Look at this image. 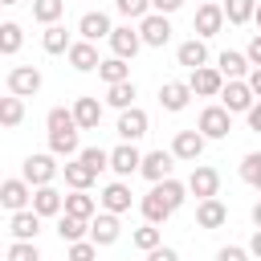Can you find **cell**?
<instances>
[{"label": "cell", "mask_w": 261, "mask_h": 261, "mask_svg": "<svg viewBox=\"0 0 261 261\" xmlns=\"http://www.w3.org/2000/svg\"><path fill=\"white\" fill-rule=\"evenodd\" d=\"M77 155H82V159H86L94 171H102V167L110 163V151H102V147H86V151H77Z\"/></svg>", "instance_id": "obj_40"}, {"label": "cell", "mask_w": 261, "mask_h": 261, "mask_svg": "<svg viewBox=\"0 0 261 261\" xmlns=\"http://www.w3.org/2000/svg\"><path fill=\"white\" fill-rule=\"evenodd\" d=\"M0 204L4 208H24L29 204V184L24 179H4L0 184Z\"/></svg>", "instance_id": "obj_23"}, {"label": "cell", "mask_w": 261, "mask_h": 261, "mask_svg": "<svg viewBox=\"0 0 261 261\" xmlns=\"http://www.w3.org/2000/svg\"><path fill=\"white\" fill-rule=\"evenodd\" d=\"M90 232H94V241H98V245H110V241L118 237V212H110V208H106L102 216H94V220H90Z\"/></svg>", "instance_id": "obj_20"}, {"label": "cell", "mask_w": 261, "mask_h": 261, "mask_svg": "<svg viewBox=\"0 0 261 261\" xmlns=\"http://www.w3.org/2000/svg\"><path fill=\"white\" fill-rule=\"evenodd\" d=\"M65 212H73V216H86V220H90V216H94V200L77 188L73 196H65Z\"/></svg>", "instance_id": "obj_34"}, {"label": "cell", "mask_w": 261, "mask_h": 261, "mask_svg": "<svg viewBox=\"0 0 261 261\" xmlns=\"http://www.w3.org/2000/svg\"><path fill=\"white\" fill-rule=\"evenodd\" d=\"M102 208H110V212H126V208H130V188H126V184H110V188L102 192Z\"/></svg>", "instance_id": "obj_25"}, {"label": "cell", "mask_w": 261, "mask_h": 261, "mask_svg": "<svg viewBox=\"0 0 261 261\" xmlns=\"http://www.w3.org/2000/svg\"><path fill=\"white\" fill-rule=\"evenodd\" d=\"M245 249H220V261H241Z\"/></svg>", "instance_id": "obj_49"}, {"label": "cell", "mask_w": 261, "mask_h": 261, "mask_svg": "<svg viewBox=\"0 0 261 261\" xmlns=\"http://www.w3.org/2000/svg\"><path fill=\"white\" fill-rule=\"evenodd\" d=\"M73 114H77V126H82V130H94V126L102 122L98 98H77V102H73Z\"/></svg>", "instance_id": "obj_22"}, {"label": "cell", "mask_w": 261, "mask_h": 261, "mask_svg": "<svg viewBox=\"0 0 261 261\" xmlns=\"http://www.w3.org/2000/svg\"><path fill=\"white\" fill-rule=\"evenodd\" d=\"M220 24H224V8H220L216 0H204V4L196 8V29L208 37V33H220Z\"/></svg>", "instance_id": "obj_11"}, {"label": "cell", "mask_w": 261, "mask_h": 261, "mask_svg": "<svg viewBox=\"0 0 261 261\" xmlns=\"http://www.w3.org/2000/svg\"><path fill=\"white\" fill-rule=\"evenodd\" d=\"M77 29H82V37H90V41H98V37H110V33H114L106 12H86V16L77 20Z\"/></svg>", "instance_id": "obj_21"}, {"label": "cell", "mask_w": 261, "mask_h": 261, "mask_svg": "<svg viewBox=\"0 0 261 261\" xmlns=\"http://www.w3.org/2000/svg\"><path fill=\"white\" fill-rule=\"evenodd\" d=\"M253 224L261 228V204H253Z\"/></svg>", "instance_id": "obj_51"}, {"label": "cell", "mask_w": 261, "mask_h": 261, "mask_svg": "<svg viewBox=\"0 0 261 261\" xmlns=\"http://www.w3.org/2000/svg\"><path fill=\"white\" fill-rule=\"evenodd\" d=\"M8 261H37V249L33 245H12L8 249Z\"/></svg>", "instance_id": "obj_42"}, {"label": "cell", "mask_w": 261, "mask_h": 261, "mask_svg": "<svg viewBox=\"0 0 261 261\" xmlns=\"http://www.w3.org/2000/svg\"><path fill=\"white\" fill-rule=\"evenodd\" d=\"M192 90L204 94V98H216V94L224 90V73L212 69V65H196V69H192Z\"/></svg>", "instance_id": "obj_6"}, {"label": "cell", "mask_w": 261, "mask_h": 261, "mask_svg": "<svg viewBox=\"0 0 261 261\" xmlns=\"http://www.w3.org/2000/svg\"><path fill=\"white\" fill-rule=\"evenodd\" d=\"M241 175H245L253 188H261V155H245V163H241Z\"/></svg>", "instance_id": "obj_39"}, {"label": "cell", "mask_w": 261, "mask_h": 261, "mask_svg": "<svg viewBox=\"0 0 261 261\" xmlns=\"http://www.w3.org/2000/svg\"><path fill=\"white\" fill-rule=\"evenodd\" d=\"M147 4L151 0H118V12L122 16H147Z\"/></svg>", "instance_id": "obj_41"}, {"label": "cell", "mask_w": 261, "mask_h": 261, "mask_svg": "<svg viewBox=\"0 0 261 261\" xmlns=\"http://www.w3.org/2000/svg\"><path fill=\"white\" fill-rule=\"evenodd\" d=\"M224 220H228V208L220 204V196H204L196 204V224L200 228H220Z\"/></svg>", "instance_id": "obj_8"}, {"label": "cell", "mask_w": 261, "mask_h": 261, "mask_svg": "<svg viewBox=\"0 0 261 261\" xmlns=\"http://www.w3.org/2000/svg\"><path fill=\"white\" fill-rule=\"evenodd\" d=\"M253 253L261 257V228H257V237H253Z\"/></svg>", "instance_id": "obj_50"}, {"label": "cell", "mask_w": 261, "mask_h": 261, "mask_svg": "<svg viewBox=\"0 0 261 261\" xmlns=\"http://www.w3.org/2000/svg\"><path fill=\"white\" fill-rule=\"evenodd\" d=\"M0 118H4V126H16V122L24 118V102H20V94L8 90V98L0 102Z\"/></svg>", "instance_id": "obj_30"}, {"label": "cell", "mask_w": 261, "mask_h": 261, "mask_svg": "<svg viewBox=\"0 0 261 261\" xmlns=\"http://www.w3.org/2000/svg\"><path fill=\"white\" fill-rule=\"evenodd\" d=\"M245 53H249V61H253V65H261V33L249 41V49H245Z\"/></svg>", "instance_id": "obj_44"}, {"label": "cell", "mask_w": 261, "mask_h": 261, "mask_svg": "<svg viewBox=\"0 0 261 261\" xmlns=\"http://www.w3.org/2000/svg\"><path fill=\"white\" fill-rule=\"evenodd\" d=\"M61 12H65V0H33V16L45 24H53Z\"/></svg>", "instance_id": "obj_32"}, {"label": "cell", "mask_w": 261, "mask_h": 261, "mask_svg": "<svg viewBox=\"0 0 261 261\" xmlns=\"http://www.w3.org/2000/svg\"><path fill=\"white\" fill-rule=\"evenodd\" d=\"M16 45H20V24H0V49L4 53H16Z\"/></svg>", "instance_id": "obj_37"}, {"label": "cell", "mask_w": 261, "mask_h": 261, "mask_svg": "<svg viewBox=\"0 0 261 261\" xmlns=\"http://www.w3.org/2000/svg\"><path fill=\"white\" fill-rule=\"evenodd\" d=\"M45 122H49V147L57 155H73L77 151V114L65 106H53Z\"/></svg>", "instance_id": "obj_2"}, {"label": "cell", "mask_w": 261, "mask_h": 261, "mask_svg": "<svg viewBox=\"0 0 261 261\" xmlns=\"http://www.w3.org/2000/svg\"><path fill=\"white\" fill-rule=\"evenodd\" d=\"M179 204H184V184H175V179H155V188L143 196V212H147L151 224H159L163 216H171Z\"/></svg>", "instance_id": "obj_1"}, {"label": "cell", "mask_w": 261, "mask_h": 261, "mask_svg": "<svg viewBox=\"0 0 261 261\" xmlns=\"http://www.w3.org/2000/svg\"><path fill=\"white\" fill-rule=\"evenodd\" d=\"M249 65H253L249 53H237V49H224V53H220V73H224V77H241Z\"/></svg>", "instance_id": "obj_24"}, {"label": "cell", "mask_w": 261, "mask_h": 261, "mask_svg": "<svg viewBox=\"0 0 261 261\" xmlns=\"http://www.w3.org/2000/svg\"><path fill=\"white\" fill-rule=\"evenodd\" d=\"M130 241H135V249L151 253V249H159V228H151V224H147V228H139V232H135Z\"/></svg>", "instance_id": "obj_38"}, {"label": "cell", "mask_w": 261, "mask_h": 261, "mask_svg": "<svg viewBox=\"0 0 261 261\" xmlns=\"http://www.w3.org/2000/svg\"><path fill=\"white\" fill-rule=\"evenodd\" d=\"M110 167H114L118 175H130V171H139V167H143V155H139L130 143H122V147H114V151H110Z\"/></svg>", "instance_id": "obj_18"}, {"label": "cell", "mask_w": 261, "mask_h": 261, "mask_svg": "<svg viewBox=\"0 0 261 261\" xmlns=\"http://www.w3.org/2000/svg\"><path fill=\"white\" fill-rule=\"evenodd\" d=\"M245 114H249V126H253V130H257V135H261V106H249V110H245Z\"/></svg>", "instance_id": "obj_45"}, {"label": "cell", "mask_w": 261, "mask_h": 261, "mask_svg": "<svg viewBox=\"0 0 261 261\" xmlns=\"http://www.w3.org/2000/svg\"><path fill=\"white\" fill-rule=\"evenodd\" d=\"M171 159H175V151H151V155H143V175L147 179H167L171 175Z\"/></svg>", "instance_id": "obj_16"}, {"label": "cell", "mask_w": 261, "mask_h": 261, "mask_svg": "<svg viewBox=\"0 0 261 261\" xmlns=\"http://www.w3.org/2000/svg\"><path fill=\"white\" fill-rule=\"evenodd\" d=\"M220 98H224V106H228L232 114H237V110H249V106H253V86L241 82V77H228L224 90H220Z\"/></svg>", "instance_id": "obj_7"}, {"label": "cell", "mask_w": 261, "mask_h": 261, "mask_svg": "<svg viewBox=\"0 0 261 261\" xmlns=\"http://www.w3.org/2000/svg\"><path fill=\"white\" fill-rule=\"evenodd\" d=\"M192 94H196L192 82H167V86L159 90V102H163V110H184Z\"/></svg>", "instance_id": "obj_14"}, {"label": "cell", "mask_w": 261, "mask_h": 261, "mask_svg": "<svg viewBox=\"0 0 261 261\" xmlns=\"http://www.w3.org/2000/svg\"><path fill=\"white\" fill-rule=\"evenodd\" d=\"M8 90L20 94V98H24V94H37V90H41V69H37V65H12V69H8Z\"/></svg>", "instance_id": "obj_4"}, {"label": "cell", "mask_w": 261, "mask_h": 261, "mask_svg": "<svg viewBox=\"0 0 261 261\" xmlns=\"http://www.w3.org/2000/svg\"><path fill=\"white\" fill-rule=\"evenodd\" d=\"M151 4H155V8H159V12H175V8H179V4H184V0H151Z\"/></svg>", "instance_id": "obj_47"}, {"label": "cell", "mask_w": 261, "mask_h": 261, "mask_svg": "<svg viewBox=\"0 0 261 261\" xmlns=\"http://www.w3.org/2000/svg\"><path fill=\"white\" fill-rule=\"evenodd\" d=\"M94 175H98V171H94V167H90L82 155H77L73 163H65V179H69L73 188H90V179H94Z\"/></svg>", "instance_id": "obj_27"}, {"label": "cell", "mask_w": 261, "mask_h": 261, "mask_svg": "<svg viewBox=\"0 0 261 261\" xmlns=\"http://www.w3.org/2000/svg\"><path fill=\"white\" fill-rule=\"evenodd\" d=\"M82 232H90V220H86V216L65 212V216H61V237H65V241H77Z\"/></svg>", "instance_id": "obj_35"}, {"label": "cell", "mask_w": 261, "mask_h": 261, "mask_svg": "<svg viewBox=\"0 0 261 261\" xmlns=\"http://www.w3.org/2000/svg\"><path fill=\"white\" fill-rule=\"evenodd\" d=\"M106 98L122 110V106H130V98H135V86H130V77H122V82H110L106 86Z\"/></svg>", "instance_id": "obj_31"}, {"label": "cell", "mask_w": 261, "mask_h": 261, "mask_svg": "<svg viewBox=\"0 0 261 261\" xmlns=\"http://www.w3.org/2000/svg\"><path fill=\"white\" fill-rule=\"evenodd\" d=\"M61 192L57 188H49V184H37V192H33V208L41 212V216H57L61 212Z\"/></svg>", "instance_id": "obj_19"}, {"label": "cell", "mask_w": 261, "mask_h": 261, "mask_svg": "<svg viewBox=\"0 0 261 261\" xmlns=\"http://www.w3.org/2000/svg\"><path fill=\"white\" fill-rule=\"evenodd\" d=\"M41 45H45L49 53H65V49H69V41H65V29H61V24L53 20V24L45 29V37H41Z\"/></svg>", "instance_id": "obj_33"}, {"label": "cell", "mask_w": 261, "mask_h": 261, "mask_svg": "<svg viewBox=\"0 0 261 261\" xmlns=\"http://www.w3.org/2000/svg\"><path fill=\"white\" fill-rule=\"evenodd\" d=\"M98 77H102L106 86H110V82H122V77H130V69H126V57H118V53H114L110 61H102V65H98Z\"/></svg>", "instance_id": "obj_28"}, {"label": "cell", "mask_w": 261, "mask_h": 261, "mask_svg": "<svg viewBox=\"0 0 261 261\" xmlns=\"http://www.w3.org/2000/svg\"><path fill=\"white\" fill-rule=\"evenodd\" d=\"M69 65H73V69H82V73H86V69H98V65H102V61H98V49H94V41H90V37H86V41H73V45H69Z\"/></svg>", "instance_id": "obj_13"}, {"label": "cell", "mask_w": 261, "mask_h": 261, "mask_svg": "<svg viewBox=\"0 0 261 261\" xmlns=\"http://www.w3.org/2000/svg\"><path fill=\"white\" fill-rule=\"evenodd\" d=\"M139 33H143V45H167V37H171L167 12H147L143 24H139Z\"/></svg>", "instance_id": "obj_5"}, {"label": "cell", "mask_w": 261, "mask_h": 261, "mask_svg": "<svg viewBox=\"0 0 261 261\" xmlns=\"http://www.w3.org/2000/svg\"><path fill=\"white\" fill-rule=\"evenodd\" d=\"M208 61V49H204V41H184L179 45V65H188V69H196V65H204Z\"/></svg>", "instance_id": "obj_26"}, {"label": "cell", "mask_w": 261, "mask_h": 261, "mask_svg": "<svg viewBox=\"0 0 261 261\" xmlns=\"http://www.w3.org/2000/svg\"><path fill=\"white\" fill-rule=\"evenodd\" d=\"M204 130H179L175 135V143H171V151H175V159H200V151H204Z\"/></svg>", "instance_id": "obj_9"}, {"label": "cell", "mask_w": 261, "mask_h": 261, "mask_svg": "<svg viewBox=\"0 0 261 261\" xmlns=\"http://www.w3.org/2000/svg\"><path fill=\"white\" fill-rule=\"evenodd\" d=\"M110 45H114V53H118V57H135V53H139V45H143V33H139V29H130V24H122V29H114V33H110Z\"/></svg>", "instance_id": "obj_12"}, {"label": "cell", "mask_w": 261, "mask_h": 261, "mask_svg": "<svg viewBox=\"0 0 261 261\" xmlns=\"http://www.w3.org/2000/svg\"><path fill=\"white\" fill-rule=\"evenodd\" d=\"M188 188H192L200 200H204V196H216V192H220V171H216V167H196L192 179H188Z\"/></svg>", "instance_id": "obj_17"}, {"label": "cell", "mask_w": 261, "mask_h": 261, "mask_svg": "<svg viewBox=\"0 0 261 261\" xmlns=\"http://www.w3.org/2000/svg\"><path fill=\"white\" fill-rule=\"evenodd\" d=\"M253 20H257V29H261V4H257V12H253Z\"/></svg>", "instance_id": "obj_52"}, {"label": "cell", "mask_w": 261, "mask_h": 261, "mask_svg": "<svg viewBox=\"0 0 261 261\" xmlns=\"http://www.w3.org/2000/svg\"><path fill=\"white\" fill-rule=\"evenodd\" d=\"M118 135H122V139L147 135V114H143L139 106H122V114H118Z\"/></svg>", "instance_id": "obj_15"}, {"label": "cell", "mask_w": 261, "mask_h": 261, "mask_svg": "<svg viewBox=\"0 0 261 261\" xmlns=\"http://www.w3.org/2000/svg\"><path fill=\"white\" fill-rule=\"evenodd\" d=\"M151 261H175V249H151Z\"/></svg>", "instance_id": "obj_46"}, {"label": "cell", "mask_w": 261, "mask_h": 261, "mask_svg": "<svg viewBox=\"0 0 261 261\" xmlns=\"http://www.w3.org/2000/svg\"><path fill=\"white\" fill-rule=\"evenodd\" d=\"M37 228H41V212H37V208H33V212H20V208H16L12 232H16V237H37Z\"/></svg>", "instance_id": "obj_29"}, {"label": "cell", "mask_w": 261, "mask_h": 261, "mask_svg": "<svg viewBox=\"0 0 261 261\" xmlns=\"http://www.w3.org/2000/svg\"><path fill=\"white\" fill-rule=\"evenodd\" d=\"M69 257H73V261H90V257H94V245H82V241H77V245L69 249Z\"/></svg>", "instance_id": "obj_43"}, {"label": "cell", "mask_w": 261, "mask_h": 261, "mask_svg": "<svg viewBox=\"0 0 261 261\" xmlns=\"http://www.w3.org/2000/svg\"><path fill=\"white\" fill-rule=\"evenodd\" d=\"M4 4H16V0H4Z\"/></svg>", "instance_id": "obj_53"}, {"label": "cell", "mask_w": 261, "mask_h": 261, "mask_svg": "<svg viewBox=\"0 0 261 261\" xmlns=\"http://www.w3.org/2000/svg\"><path fill=\"white\" fill-rule=\"evenodd\" d=\"M249 86H253V94H261V65L249 69Z\"/></svg>", "instance_id": "obj_48"}, {"label": "cell", "mask_w": 261, "mask_h": 261, "mask_svg": "<svg viewBox=\"0 0 261 261\" xmlns=\"http://www.w3.org/2000/svg\"><path fill=\"white\" fill-rule=\"evenodd\" d=\"M53 175H57L53 155H29V159H24V179H29V184H49Z\"/></svg>", "instance_id": "obj_10"}, {"label": "cell", "mask_w": 261, "mask_h": 261, "mask_svg": "<svg viewBox=\"0 0 261 261\" xmlns=\"http://www.w3.org/2000/svg\"><path fill=\"white\" fill-rule=\"evenodd\" d=\"M257 12V4L253 0H224V16L232 20V24H241V20H249Z\"/></svg>", "instance_id": "obj_36"}, {"label": "cell", "mask_w": 261, "mask_h": 261, "mask_svg": "<svg viewBox=\"0 0 261 261\" xmlns=\"http://www.w3.org/2000/svg\"><path fill=\"white\" fill-rule=\"evenodd\" d=\"M200 130H204L208 139H224V135L232 130V110H228V106H204Z\"/></svg>", "instance_id": "obj_3"}]
</instances>
